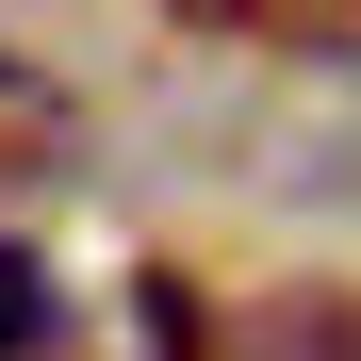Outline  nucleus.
<instances>
[{"instance_id": "f257e3e1", "label": "nucleus", "mask_w": 361, "mask_h": 361, "mask_svg": "<svg viewBox=\"0 0 361 361\" xmlns=\"http://www.w3.org/2000/svg\"><path fill=\"white\" fill-rule=\"evenodd\" d=\"M66 164H82V99L33 49H0V180H66Z\"/></svg>"}, {"instance_id": "f03ea898", "label": "nucleus", "mask_w": 361, "mask_h": 361, "mask_svg": "<svg viewBox=\"0 0 361 361\" xmlns=\"http://www.w3.org/2000/svg\"><path fill=\"white\" fill-rule=\"evenodd\" d=\"M180 33H247V49H361V0H164Z\"/></svg>"}, {"instance_id": "7ed1b4c3", "label": "nucleus", "mask_w": 361, "mask_h": 361, "mask_svg": "<svg viewBox=\"0 0 361 361\" xmlns=\"http://www.w3.org/2000/svg\"><path fill=\"white\" fill-rule=\"evenodd\" d=\"M49 329H66V295H49V263L0 230V361H49Z\"/></svg>"}, {"instance_id": "20e7f679", "label": "nucleus", "mask_w": 361, "mask_h": 361, "mask_svg": "<svg viewBox=\"0 0 361 361\" xmlns=\"http://www.w3.org/2000/svg\"><path fill=\"white\" fill-rule=\"evenodd\" d=\"M148 295V361H197V279H132Z\"/></svg>"}]
</instances>
